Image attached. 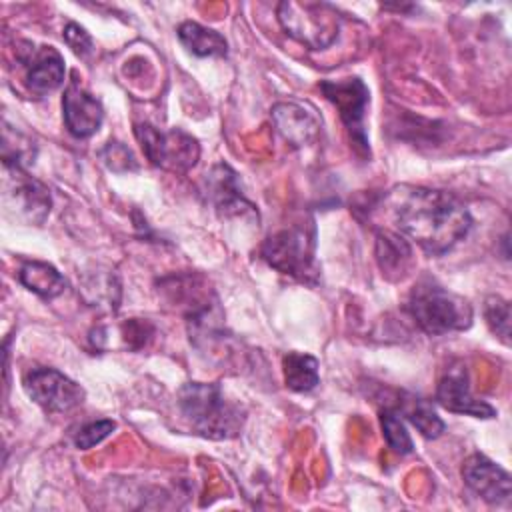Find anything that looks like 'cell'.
I'll return each instance as SVG.
<instances>
[{"label": "cell", "mask_w": 512, "mask_h": 512, "mask_svg": "<svg viewBox=\"0 0 512 512\" xmlns=\"http://www.w3.org/2000/svg\"><path fill=\"white\" fill-rule=\"evenodd\" d=\"M100 158L102 162L114 170V172H126V170H136L138 164H136V158L134 154L130 152L128 146H124L122 142H116V140H110L102 152H100Z\"/></svg>", "instance_id": "obj_25"}, {"label": "cell", "mask_w": 512, "mask_h": 512, "mask_svg": "<svg viewBox=\"0 0 512 512\" xmlns=\"http://www.w3.org/2000/svg\"><path fill=\"white\" fill-rule=\"evenodd\" d=\"M28 398L46 414H66L84 402V390L56 368L32 366L22 376Z\"/></svg>", "instance_id": "obj_8"}, {"label": "cell", "mask_w": 512, "mask_h": 512, "mask_svg": "<svg viewBox=\"0 0 512 512\" xmlns=\"http://www.w3.org/2000/svg\"><path fill=\"white\" fill-rule=\"evenodd\" d=\"M380 426L386 438V444L390 446V450H394L396 454H410L414 450L412 438L400 418V412L396 408L386 406L384 410H380Z\"/></svg>", "instance_id": "obj_21"}, {"label": "cell", "mask_w": 512, "mask_h": 512, "mask_svg": "<svg viewBox=\"0 0 512 512\" xmlns=\"http://www.w3.org/2000/svg\"><path fill=\"white\" fill-rule=\"evenodd\" d=\"M484 318L492 334L510 344V302L502 296H488L484 300Z\"/></svg>", "instance_id": "obj_22"}, {"label": "cell", "mask_w": 512, "mask_h": 512, "mask_svg": "<svg viewBox=\"0 0 512 512\" xmlns=\"http://www.w3.org/2000/svg\"><path fill=\"white\" fill-rule=\"evenodd\" d=\"M114 428H116V422H114V420H108V418L88 422V424L80 426V430L76 432V436H74V446H76L78 450H90V448H94L96 444H100L104 438H108Z\"/></svg>", "instance_id": "obj_24"}, {"label": "cell", "mask_w": 512, "mask_h": 512, "mask_svg": "<svg viewBox=\"0 0 512 512\" xmlns=\"http://www.w3.org/2000/svg\"><path fill=\"white\" fill-rule=\"evenodd\" d=\"M384 202L400 234L432 256L452 250L472 226L466 206L444 190L400 184L388 190Z\"/></svg>", "instance_id": "obj_1"}, {"label": "cell", "mask_w": 512, "mask_h": 512, "mask_svg": "<svg viewBox=\"0 0 512 512\" xmlns=\"http://www.w3.org/2000/svg\"><path fill=\"white\" fill-rule=\"evenodd\" d=\"M284 382L294 392H310L318 386V360L304 352H288L282 358Z\"/></svg>", "instance_id": "obj_19"}, {"label": "cell", "mask_w": 512, "mask_h": 512, "mask_svg": "<svg viewBox=\"0 0 512 512\" xmlns=\"http://www.w3.org/2000/svg\"><path fill=\"white\" fill-rule=\"evenodd\" d=\"M272 122L276 132L292 148L312 144L320 132L318 116L298 102H278L272 108Z\"/></svg>", "instance_id": "obj_14"}, {"label": "cell", "mask_w": 512, "mask_h": 512, "mask_svg": "<svg viewBox=\"0 0 512 512\" xmlns=\"http://www.w3.org/2000/svg\"><path fill=\"white\" fill-rule=\"evenodd\" d=\"M208 202L224 216L232 214H242V212H252L254 206L244 198L236 172L228 164H216L204 178V190Z\"/></svg>", "instance_id": "obj_15"}, {"label": "cell", "mask_w": 512, "mask_h": 512, "mask_svg": "<svg viewBox=\"0 0 512 512\" xmlns=\"http://www.w3.org/2000/svg\"><path fill=\"white\" fill-rule=\"evenodd\" d=\"M24 48H16V58L24 68L26 86L30 92L44 96L54 92L64 82V58L54 46H34L22 42Z\"/></svg>", "instance_id": "obj_10"}, {"label": "cell", "mask_w": 512, "mask_h": 512, "mask_svg": "<svg viewBox=\"0 0 512 512\" xmlns=\"http://www.w3.org/2000/svg\"><path fill=\"white\" fill-rule=\"evenodd\" d=\"M376 262L388 280H404L414 264L412 246L402 234L380 230L376 234Z\"/></svg>", "instance_id": "obj_16"}, {"label": "cell", "mask_w": 512, "mask_h": 512, "mask_svg": "<svg viewBox=\"0 0 512 512\" xmlns=\"http://www.w3.org/2000/svg\"><path fill=\"white\" fill-rule=\"evenodd\" d=\"M436 402L448 412L468 414L474 418H494L496 408L486 400H478L470 392L466 366L456 364L444 370L436 386Z\"/></svg>", "instance_id": "obj_11"}, {"label": "cell", "mask_w": 512, "mask_h": 512, "mask_svg": "<svg viewBox=\"0 0 512 512\" xmlns=\"http://www.w3.org/2000/svg\"><path fill=\"white\" fill-rule=\"evenodd\" d=\"M178 410L190 430L202 438L228 440L240 434L244 412L226 400L218 384L186 382L176 396Z\"/></svg>", "instance_id": "obj_2"}, {"label": "cell", "mask_w": 512, "mask_h": 512, "mask_svg": "<svg viewBox=\"0 0 512 512\" xmlns=\"http://www.w3.org/2000/svg\"><path fill=\"white\" fill-rule=\"evenodd\" d=\"M464 484L482 500L490 504H508L512 494L510 474L496 462L476 452L470 454L462 464Z\"/></svg>", "instance_id": "obj_12"}, {"label": "cell", "mask_w": 512, "mask_h": 512, "mask_svg": "<svg viewBox=\"0 0 512 512\" xmlns=\"http://www.w3.org/2000/svg\"><path fill=\"white\" fill-rule=\"evenodd\" d=\"M316 232L310 224H296L270 234L262 244V258L274 270L300 282H314L318 266L314 258Z\"/></svg>", "instance_id": "obj_5"}, {"label": "cell", "mask_w": 512, "mask_h": 512, "mask_svg": "<svg viewBox=\"0 0 512 512\" xmlns=\"http://www.w3.org/2000/svg\"><path fill=\"white\" fill-rule=\"evenodd\" d=\"M84 290H86V294H90V292L96 294V298L92 302H96L98 306L104 302L112 310L118 308L120 284H118V280H116V276L112 272L90 276V280L84 282Z\"/></svg>", "instance_id": "obj_23"}, {"label": "cell", "mask_w": 512, "mask_h": 512, "mask_svg": "<svg viewBox=\"0 0 512 512\" xmlns=\"http://www.w3.org/2000/svg\"><path fill=\"white\" fill-rule=\"evenodd\" d=\"M178 40L182 42V46L192 52L194 56H226L228 54V42L226 38L212 30V28H206L198 22H192V20H186L178 26Z\"/></svg>", "instance_id": "obj_18"}, {"label": "cell", "mask_w": 512, "mask_h": 512, "mask_svg": "<svg viewBox=\"0 0 512 512\" xmlns=\"http://www.w3.org/2000/svg\"><path fill=\"white\" fill-rule=\"evenodd\" d=\"M6 168V190L4 200L8 208H14L16 214L30 224H42L50 214L52 198L48 188L36 178L28 176L22 166H4Z\"/></svg>", "instance_id": "obj_9"}, {"label": "cell", "mask_w": 512, "mask_h": 512, "mask_svg": "<svg viewBox=\"0 0 512 512\" xmlns=\"http://www.w3.org/2000/svg\"><path fill=\"white\" fill-rule=\"evenodd\" d=\"M406 310L416 326L428 336L462 332L470 328L474 318L472 304L464 296L430 278H424L410 288Z\"/></svg>", "instance_id": "obj_3"}, {"label": "cell", "mask_w": 512, "mask_h": 512, "mask_svg": "<svg viewBox=\"0 0 512 512\" xmlns=\"http://www.w3.org/2000/svg\"><path fill=\"white\" fill-rule=\"evenodd\" d=\"M398 412L404 414L424 438H438L446 428L442 418L436 414V410L428 400H422V398L404 400Z\"/></svg>", "instance_id": "obj_20"}, {"label": "cell", "mask_w": 512, "mask_h": 512, "mask_svg": "<svg viewBox=\"0 0 512 512\" xmlns=\"http://www.w3.org/2000/svg\"><path fill=\"white\" fill-rule=\"evenodd\" d=\"M18 280L24 288L44 300H52L66 290V278L48 262L28 260L18 270Z\"/></svg>", "instance_id": "obj_17"}, {"label": "cell", "mask_w": 512, "mask_h": 512, "mask_svg": "<svg viewBox=\"0 0 512 512\" xmlns=\"http://www.w3.org/2000/svg\"><path fill=\"white\" fill-rule=\"evenodd\" d=\"M134 136L146 158L170 172H188L200 158L198 140L180 128L158 130L152 124H134Z\"/></svg>", "instance_id": "obj_6"}, {"label": "cell", "mask_w": 512, "mask_h": 512, "mask_svg": "<svg viewBox=\"0 0 512 512\" xmlns=\"http://www.w3.org/2000/svg\"><path fill=\"white\" fill-rule=\"evenodd\" d=\"M282 30L310 50H324L334 44L342 16L328 2L284 0L276 8Z\"/></svg>", "instance_id": "obj_4"}, {"label": "cell", "mask_w": 512, "mask_h": 512, "mask_svg": "<svg viewBox=\"0 0 512 512\" xmlns=\"http://www.w3.org/2000/svg\"><path fill=\"white\" fill-rule=\"evenodd\" d=\"M320 90L326 96V100H330L336 106L340 120L348 130L350 142L354 144V150L360 156L368 158L370 146L364 130V118L370 102V92L366 84L358 76H350L340 80H322Z\"/></svg>", "instance_id": "obj_7"}, {"label": "cell", "mask_w": 512, "mask_h": 512, "mask_svg": "<svg viewBox=\"0 0 512 512\" xmlns=\"http://www.w3.org/2000/svg\"><path fill=\"white\" fill-rule=\"evenodd\" d=\"M62 116L66 130L74 138H88L98 132L104 120V108L98 98L80 88L76 82H70L62 96Z\"/></svg>", "instance_id": "obj_13"}, {"label": "cell", "mask_w": 512, "mask_h": 512, "mask_svg": "<svg viewBox=\"0 0 512 512\" xmlns=\"http://www.w3.org/2000/svg\"><path fill=\"white\" fill-rule=\"evenodd\" d=\"M62 38L64 42L68 44V48H72V52L80 58H86L90 52H92V36L76 22H68L64 32H62Z\"/></svg>", "instance_id": "obj_26"}]
</instances>
